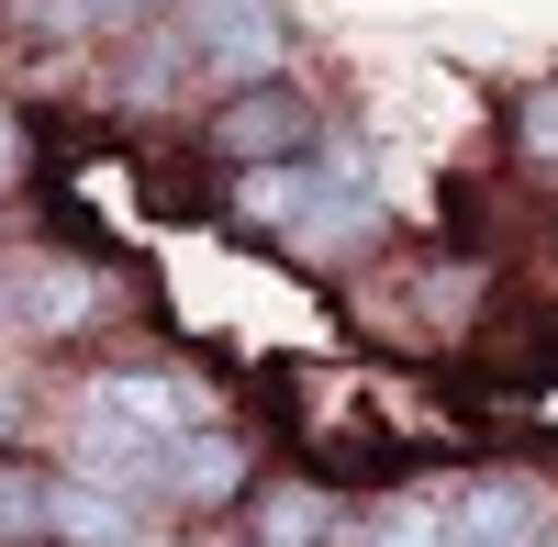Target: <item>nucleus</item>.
I'll list each match as a JSON object with an SVG mask.
<instances>
[{"mask_svg":"<svg viewBox=\"0 0 558 547\" xmlns=\"http://www.w3.org/2000/svg\"><path fill=\"white\" fill-rule=\"evenodd\" d=\"M179 34H191V68L213 89L279 78V57H291V12L279 0H179Z\"/></svg>","mask_w":558,"mask_h":547,"instance_id":"obj_1","label":"nucleus"},{"mask_svg":"<svg viewBox=\"0 0 558 547\" xmlns=\"http://www.w3.org/2000/svg\"><path fill=\"white\" fill-rule=\"evenodd\" d=\"M313 146H324V112L291 78H246V89L213 101V157L223 168H279V157H313Z\"/></svg>","mask_w":558,"mask_h":547,"instance_id":"obj_2","label":"nucleus"},{"mask_svg":"<svg viewBox=\"0 0 558 547\" xmlns=\"http://www.w3.org/2000/svg\"><path fill=\"white\" fill-rule=\"evenodd\" d=\"M12 291H23V336H45V347H78L112 325V280L89 257H23Z\"/></svg>","mask_w":558,"mask_h":547,"instance_id":"obj_3","label":"nucleus"},{"mask_svg":"<svg viewBox=\"0 0 558 547\" xmlns=\"http://www.w3.org/2000/svg\"><path fill=\"white\" fill-rule=\"evenodd\" d=\"M447 514H458V547H536L558 525V491L536 470H481L447 491Z\"/></svg>","mask_w":558,"mask_h":547,"instance_id":"obj_4","label":"nucleus"},{"mask_svg":"<svg viewBox=\"0 0 558 547\" xmlns=\"http://www.w3.org/2000/svg\"><path fill=\"white\" fill-rule=\"evenodd\" d=\"M246 481H257V447L235 425H191V436H168V503L179 514H223V503H246Z\"/></svg>","mask_w":558,"mask_h":547,"instance_id":"obj_5","label":"nucleus"},{"mask_svg":"<svg viewBox=\"0 0 558 547\" xmlns=\"http://www.w3.org/2000/svg\"><path fill=\"white\" fill-rule=\"evenodd\" d=\"M78 402H89V414L146 425V436H191V425H213V391H202L191 369H146V357H134V369H101Z\"/></svg>","mask_w":558,"mask_h":547,"instance_id":"obj_6","label":"nucleus"},{"mask_svg":"<svg viewBox=\"0 0 558 547\" xmlns=\"http://www.w3.org/2000/svg\"><path fill=\"white\" fill-rule=\"evenodd\" d=\"M45 536L57 547H146V503L89 470H57V491H45Z\"/></svg>","mask_w":558,"mask_h":547,"instance_id":"obj_7","label":"nucleus"},{"mask_svg":"<svg viewBox=\"0 0 558 547\" xmlns=\"http://www.w3.org/2000/svg\"><path fill=\"white\" fill-rule=\"evenodd\" d=\"M246 536L257 547H324V536H347V503L324 481H268L257 503H246Z\"/></svg>","mask_w":558,"mask_h":547,"instance_id":"obj_8","label":"nucleus"},{"mask_svg":"<svg viewBox=\"0 0 558 547\" xmlns=\"http://www.w3.org/2000/svg\"><path fill=\"white\" fill-rule=\"evenodd\" d=\"M223 202H235V223H268V235H291V223L313 212V157H279V168H235V179H223Z\"/></svg>","mask_w":558,"mask_h":547,"instance_id":"obj_9","label":"nucleus"},{"mask_svg":"<svg viewBox=\"0 0 558 547\" xmlns=\"http://www.w3.org/2000/svg\"><path fill=\"white\" fill-rule=\"evenodd\" d=\"M45 491H57V470H34L0 447V547H34L45 536Z\"/></svg>","mask_w":558,"mask_h":547,"instance_id":"obj_10","label":"nucleus"},{"mask_svg":"<svg viewBox=\"0 0 558 547\" xmlns=\"http://www.w3.org/2000/svg\"><path fill=\"white\" fill-rule=\"evenodd\" d=\"M157 0H23V23L34 34H134Z\"/></svg>","mask_w":558,"mask_h":547,"instance_id":"obj_11","label":"nucleus"},{"mask_svg":"<svg viewBox=\"0 0 558 547\" xmlns=\"http://www.w3.org/2000/svg\"><path fill=\"white\" fill-rule=\"evenodd\" d=\"M514 157L525 168H558V78H525L514 89Z\"/></svg>","mask_w":558,"mask_h":547,"instance_id":"obj_12","label":"nucleus"},{"mask_svg":"<svg viewBox=\"0 0 558 547\" xmlns=\"http://www.w3.org/2000/svg\"><path fill=\"white\" fill-rule=\"evenodd\" d=\"M368 547H458V514H447V503H391Z\"/></svg>","mask_w":558,"mask_h":547,"instance_id":"obj_13","label":"nucleus"},{"mask_svg":"<svg viewBox=\"0 0 558 547\" xmlns=\"http://www.w3.org/2000/svg\"><path fill=\"white\" fill-rule=\"evenodd\" d=\"M23 179H34V134H23L12 101H0V191H23Z\"/></svg>","mask_w":558,"mask_h":547,"instance_id":"obj_14","label":"nucleus"},{"mask_svg":"<svg viewBox=\"0 0 558 547\" xmlns=\"http://www.w3.org/2000/svg\"><path fill=\"white\" fill-rule=\"evenodd\" d=\"M23 436H34V391L0 369V447H23Z\"/></svg>","mask_w":558,"mask_h":547,"instance_id":"obj_15","label":"nucleus"},{"mask_svg":"<svg viewBox=\"0 0 558 547\" xmlns=\"http://www.w3.org/2000/svg\"><path fill=\"white\" fill-rule=\"evenodd\" d=\"M23 336V291H12V268H0V347Z\"/></svg>","mask_w":558,"mask_h":547,"instance_id":"obj_16","label":"nucleus"}]
</instances>
